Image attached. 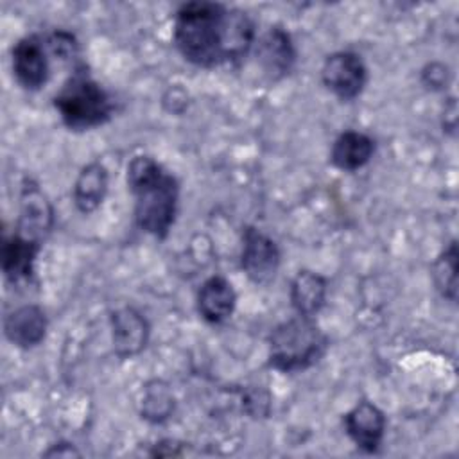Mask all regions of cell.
I'll return each mask as SVG.
<instances>
[{"mask_svg": "<svg viewBox=\"0 0 459 459\" xmlns=\"http://www.w3.org/2000/svg\"><path fill=\"white\" fill-rule=\"evenodd\" d=\"M172 39L185 61L199 68L237 63L255 43L247 13L217 2L183 4L174 16Z\"/></svg>", "mask_w": 459, "mask_h": 459, "instance_id": "obj_1", "label": "cell"}, {"mask_svg": "<svg viewBox=\"0 0 459 459\" xmlns=\"http://www.w3.org/2000/svg\"><path fill=\"white\" fill-rule=\"evenodd\" d=\"M127 186L134 199L136 226L163 240L176 221L179 181L152 156L138 154L127 165Z\"/></svg>", "mask_w": 459, "mask_h": 459, "instance_id": "obj_2", "label": "cell"}, {"mask_svg": "<svg viewBox=\"0 0 459 459\" xmlns=\"http://www.w3.org/2000/svg\"><path fill=\"white\" fill-rule=\"evenodd\" d=\"M54 108L70 131H90L108 124L115 113L111 95L90 75L84 65L74 68L54 95Z\"/></svg>", "mask_w": 459, "mask_h": 459, "instance_id": "obj_3", "label": "cell"}, {"mask_svg": "<svg viewBox=\"0 0 459 459\" xmlns=\"http://www.w3.org/2000/svg\"><path fill=\"white\" fill-rule=\"evenodd\" d=\"M328 350V337L314 317L296 316L280 323L269 335V366L298 373L317 364Z\"/></svg>", "mask_w": 459, "mask_h": 459, "instance_id": "obj_4", "label": "cell"}, {"mask_svg": "<svg viewBox=\"0 0 459 459\" xmlns=\"http://www.w3.org/2000/svg\"><path fill=\"white\" fill-rule=\"evenodd\" d=\"M321 81L337 99L353 100L368 84V68L360 54L339 50L326 56L321 66Z\"/></svg>", "mask_w": 459, "mask_h": 459, "instance_id": "obj_5", "label": "cell"}, {"mask_svg": "<svg viewBox=\"0 0 459 459\" xmlns=\"http://www.w3.org/2000/svg\"><path fill=\"white\" fill-rule=\"evenodd\" d=\"M47 39L29 34L18 39L11 50V65L16 82L27 91L41 90L50 77Z\"/></svg>", "mask_w": 459, "mask_h": 459, "instance_id": "obj_6", "label": "cell"}, {"mask_svg": "<svg viewBox=\"0 0 459 459\" xmlns=\"http://www.w3.org/2000/svg\"><path fill=\"white\" fill-rule=\"evenodd\" d=\"M280 247L262 230L247 226L242 233L240 267L255 283H269L280 267Z\"/></svg>", "mask_w": 459, "mask_h": 459, "instance_id": "obj_7", "label": "cell"}, {"mask_svg": "<svg viewBox=\"0 0 459 459\" xmlns=\"http://www.w3.org/2000/svg\"><path fill=\"white\" fill-rule=\"evenodd\" d=\"M54 210L39 185L32 179H25L20 194V215L16 233L41 242L52 230Z\"/></svg>", "mask_w": 459, "mask_h": 459, "instance_id": "obj_8", "label": "cell"}, {"mask_svg": "<svg viewBox=\"0 0 459 459\" xmlns=\"http://www.w3.org/2000/svg\"><path fill=\"white\" fill-rule=\"evenodd\" d=\"M342 425L357 448L373 454L384 441L385 414L373 402L360 400L344 414Z\"/></svg>", "mask_w": 459, "mask_h": 459, "instance_id": "obj_9", "label": "cell"}, {"mask_svg": "<svg viewBox=\"0 0 459 459\" xmlns=\"http://www.w3.org/2000/svg\"><path fill=\"white\" fill-rule=\"evenodd\" d=\"M111 337L113 350L120 359H131L143 351L149 341V323L133 307H122L111 312Z\"/></svg>", "mask_w": 459, "mask_h": 459, "instance_id": "obj_10", "label": "cell"}, {"mask_svg": "<svg viewBox=\"0 0 459 459\" xmlns=\"http://www.w3.org/2000/svg\"><path fill=\"white\" fill-rule=\"evenodd\" d=\"M256 57L273 81L287 75L296 61V48L290 34L281 27H271L258 41Z\"/></svg>", "mask_w": 459, "mask_h": 459, "instance_id": "obj_11", "label": "cell"}, {"mask_svg": "<svg viewBox=\"0 0 459 459\" xmlns=\"http://www.w3.org/2000/svg\"><path fill=\"white\" fill-rule=\"evenodd\" d=\"M199 316L210 325L230 319L237 307V292L224 276H210L203 281L195 298Z\"/></svg>", "mask_w": 459, "mask_h": 459, "instance_id": "obj_12", "label": "cell"}, {"mask_svg": "<svg viewBox=\"0 0 459 459\" xmlns=\"http://www.w3.org/2000/svg\"><path fill=\"white\" fill-rule=\"evenodd\" d=\"M41 251V242L13 233L2 242V271L11 283L29 281L34 276L36 258Z\"/></svg>", "mask_w": 459, "mask_h": 459, "instance_id": "obj_13", "label": "cell"}, {"mask_svg": "<svg viewBox=\"0 0 459 459\" xmlns=\"http://www.w3.org/2000/svg\"><path fill=\"white\" fill-rule=\"evenodd\" d=\"M47 316L38 305H22L14 308L4 321L5 337L22 350L41 344L47 335Z\"/></svg>", "mask_w": 459, "mask_h": 459, "instance_id": "obj_14", "label": "cell"}, {"mask_svg": "<svg viewBox=\"0 0 459 459\" xmlns=\"http://www.w3.org/2000/svg\"><path fill=\"white\" fill-rule=\"evenodd\" d=\"M375 154V140L360 131H342L330 149V161L335 169L355 172L362 169Z\"/></svg>", "mask_w": 459, "mask_h": 459, "instance_id": "obj_15", "label": "cell"}, {"mask_svg": "<svg viewBox=\"0 0 459 459\" xmlns=\"http://www.w3.org/2000/svg\"><path fill=\"white\" fill-rule=\"evenodd\" d=\"M108 170L100 161H91L81 169L74 183V204L81 213L95 212L108 194Z\"/></svg>", "mask_w": 459, "mask_h": 459, "instance_id": "obj_16", "label": "cell"}, {"mask_svg": "<svg viewBox=\"0 0 459 459\" xmlns=\"http://www.w3.org/2000/svg\"><path fill=\"white\" fill-rule=\"evenodd\" d=\"M326 280L308 269L299 271L290 281V303L298 316L314 317L325 305Z\"/></svg>", "mask_w": 459, "mask_h": 459, "instance_id": "obj_17", "label": "cell"}, {"mask_svg": "<svg viewBox=\"0 0 459 459\" xmlns=\"http://www.w3.org/2000/svg\"><path fill=\"white\" fill-rule=\"evenodd\" d=\"M434 285L450 301L457 299V242L452 240L432 265Z\"/></svg>", "mask_w": 459, "mask_h": 459, "instance_id": "obj_18", "label": "cell"}, {"mask_svg": "<svg viewBox=\"0 0 459 459\" xmlns=\"http://www.w3.org/2000/svg\"><path fill=\"white\" fill-rule=\"evenodd\" d=\"M172 409L174 400L167 385H163L161 382H154L145 389L142 400V418L152 423H161L170 416Z\"/></svg>", "mask_w": 459, "mask_h": 459, "instance_id": "obj_19", "label": "cell"}, {"mask_svg": "<svg viewBox=\"0 0 459 459\" xmlns=\"http://www.w3.org/2000/svg\"><path fill=\"white\" fill-rule=\"evenodd\" d=\"M421 81L430 90H443L450 82V72L441 63H430L423 68Z\"/></svg>", "mask_w": 459, "mask_h": 459, "instance_id": "obj_20", "label": "cell"}, {"mask_svg": "<svg viewBox=\"0 0 459 459\" xmlns=\"http://www.w3.org/2000/svg\"><path fill=\"white\" fill-rule=\"evenodd\" d=\"M45 455L47 457H50V455H68L70 457V455H79V450H75V446L70 443H56L45 452Z\"/></svg>", "mask_w": 459, "mask_h": 459, "instance_id": "obj_21", "label": "cell"}]
</instances>
